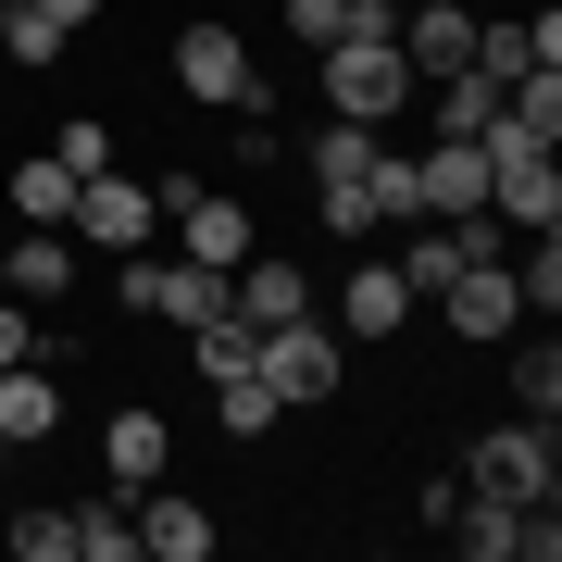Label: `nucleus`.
Segmentation results:
<instances>
[{
  "mask_svg": "<svg viewBox=\"0 0 562 562\" xmlns=\"http://www.w3.org/2000/svg\"><path fill=\"white\" fill-rule=\"evenodd\" d=\"M250 375L276 387L288 413H325V401H338V325H313V313L250 325Z\"/></svg>",
  "mask_w": 562,
  "mask_h": 562,
  "instance_id": "nucleus-1",
  "label": "nucleus"
},
{
  "mask_svg": "<svg viewBox=\"0 0 562 562\" xmlns=\"http://www.w3.org/2000/svg\"><path fill=\"white\" fill-rule=\"evenodd\" d=\"M313 63H325V113H350V125H387V113L425 101L413 63H401V38H338V50H313Z\"/></svg>",
  "mask_w": 562,
  "mask_h": 562,
  "instance_id": "nucleus-2",
  "label": "nucleus"
},
{
  "mask_svg": "<svg viewBox=\"0 0 562 562\" xmlns=\"http://www.w3.org/2000/svg\"><path fill=\"white\" fill-rule=\"evenodd\" d=\"M176 88L201 113H262V63L238 25H176Z\"/></svg>",
  "mask_w": 562,
  "mask_h": 562,
  "instance_id": "nucleus-3",
  "label": "nucleus"
},
{
  "mask_svg": "<svg viewBox=\"0 0 562 562\" xmlns=\"http://www.w3.org/2000/svg\"><path fill=\"white\" fill-rule=\"evenodd\" d=\"M425 313H438L450 338L501 350L513 325H525V288H513V250H501V262H462V276H450V288H438V301H425Z\"/></svg>",
  "mask_w": 562,
  "mask_h": 562,
  "instance_id": "nucleus-4",
  "label": "nucleus"
},
{
  "mask_svg": "<svg viewBox=\"0 0 562 562\" xmlns=\"http://www.w3.org/2000/svg\"><path fill=\"white\" fill-rule=\"evenodd\" d=\"M63 238H88V250H150V238H162V201H150L138 176L101 162V176L76 188V213H63Z\"/></svg>",
  "mask_w": 562,
  "mask_h": 562,
  "instance_id": "nucleus-5",
  "label": "nucleus"
},
{
  "mask_svg": "<svg viewBox=\"0 0 562 562\" xmlns=\"http://www.w3.org/2000/svg\"><path fill=\"white\" fill-rule=\"evenodd\" d=\"M462 487H501V501H550V487H562L550 413H525V425H487V438H475V475H462Z\"/></svg>",
  "mask_w": 562,
  "mask_h": 562,
  "instance_id": "nucleus-6",
  "label": "nucleus"
},
{
  "mask_svg": "<svg viewBox=\"0 0 562 562\" xmlns=\"http://www.w3.org/2000/svg\"><path fill=\"white\" fill-rule=\"evenodd\" d=\"M162 213H176V250L213 262V276H238V262L262 250V238H250V201H238V188H213V176L188 188V201H162Z\"/></svg>",
  "mask_w": 562,
  "mask_h": 562,
  "instance_id": "nucleus-7",
  "label": "nucleus"
},
{
  "mask_svg": "<svg viewBox=\"0 0 562 562\" xmlns=\"http://www.w3.org/2000/svg\"><path fill=\"white\" fill-rule=\"evenodd\" d=\"M213 538H225L213 501H188V487H162V475L138 487V550L150 562H213Z\"/></svg>",
  "mask_w": 562,
  "mask_h": 562,
  "instance_id": "nucleus-8",
  "label": "nucleus"
},
{
  "mask_svg": "<svg viewBox=\"0 0 562 562\" xmlns=\"http://www.w3.org/2000/svg\"><path fill=\"white\" fill-rule=\"evenodd\" d=\"M475 76H487V88H513V76H562V13H513V25L475 13Z\"/></svg>",
  "mask_w": 562,
  "mask_h": 562,
  "instance_id": "nucleus-9",
  "label": "nucleus"
},
{
  "mask_svg": "<svg viewBox=\"0 0 562 562\" xmlns=\"http://www.w3.org/2000/svg\"><path fill=\"white\" fill-rule=\"evenodd\" d=\"M401 63H413V88L462 76V63H475V13H462V0H413L401 13Z\"/></svg>",
  "mask_w": 562,
  "mask_h": 562,
  "instance_id": "nucleus-10",
  "label": "nucleus"
},
{
  "mask_svg": "<svg viewBox=\"0 0 562 562\" xmlns=\"http://www.w3.org/2000/svg\"><path fill=\"white\" fill-rule=\"evenodd\" d=\"M425 301H413V276L401 262H350V288H338V338H401Z\"/></svg>",
  "mask_w": 562,
  "mask_h": 562,
  "instance_id": "nucleus-11",
  "label": "nucleus"
},
{
  "mask_svg": "<svg viewBox=\"0 0 562 562\" xmlns=\"http://www.w3.org/2000/svg\"><path fill=\"white\" fill-rule=\"evenodd\" d=\"M0 288H13V301H38V313H63V301H76V238H63V225L13 238V250H0Z\"/></svg>",
  "mask_w": 562,
  "mask_h": 562,
  "instance_id": "nucleus-12",
  "label": "nucleus"
},
{
  "mask_svg": "<svg viewBox=\"0 0 562 562\" xmlns=\"http://www.w3.org/2000/svg\"><path fill=\"white\" fill-rule=\"evenodd\" d=\"M225 301H238V325H288V313H313V276L288 250H250L238 276H225Z\"/></svg>",
  "mask_w": 562,
  "mask_h": 562,
  "instance_id": "nucleus-13",
  "label": "nucleus"
},
{
  "mask_svg": "<svg viewBox=\"0 0 562 562\" xmlns=\"http://www.w3.org/2000/svg\"><path fill=\"white\" fill-rule=\"evenodd\" d=\"M162 462H176V438H162V413H150V401H125V413L101 425V475L125 487V501H138V487L162 475Z\"/></svg>",
  "mask_w": 562,
  "mask_h": 562,
  "instance_id": "nucleus-14",
  "label": "nucleus"
},
{
  "mask_svg": "<svg viewBox=\"0 0 562 562\" xmlns=\"http://www.w3.org/2000/svg\"><path fill=\"white\" fill-rule=\"evenodd\" d=\"M413 176H425V213H487V150H475V138L413 150Z\"/></svg>",
  "mask_w": 562,
  "mask_h": 562,
  "instance_id": "nucleus-15",
  "label": "nucleus"
},
{
  "mask_svg": "<svg viewBox=\"0 0 562 562\" xmlns=\"http://www.w3.org/2000/svg\"><path fill=\"white\" fill-rule=\"evenodd\" d=\"M362 225H425V176H413V150H387V125L362 150Z\"/></svg>",
  "mask_w": 562,
  "mask_h": 562,
  "instance_id": "nucleus-16",
  "label": "nucleus"
},
{
  "mask_svg": "<svg viewBox=\"0 0 562 562\" xmlns=\"http://www.w3.org/2000/svg\"><path fill=\"white\" fill-rule=\"evenodd\" d=\"M50 425H63V387L38 375V362H0V438H13V450H50Z\"/></svg>",
  "mask_w": 562,
  "mask_h": 562,
  "instance_id": "nucleus-17",
  "label": "nucleus"
},
{
  "mask_svg": "<svg viewBox=\"0 0 562 562\" xmlns=\"http://www.w3.org/2000/svg\"><path fill=\"white\" fill-rule=\"evenodd\" d=\"M76 188H88V176H76L63 150H25V162H13V213H25V225H63V213H76Z\"/></svg>",
  "mask_w": 562,
  "mask_h": 562,
  "instance_id": "nucleus-18",
  "label": "nucleus"
},
{
  "mask_svg": "<svg viewBox=\"0 0 562 562\" xmlns=\"http://www.w3.org/2000/svg\"><path fill=\"white\" fill-rule=\"evenodd\" d=\"M487 125H501V88H487L475 63H462V76H438V138H487Z\"/></svg>",
  "mask_w": 562,
  "mask_h": 562,
  "instance_id": "nucleus-19",
  "label": "nucleus"
},
{
  "mask_svg": "<svg viewBox=\"0 0 562 562\" xmlns=\"http://www.w3.org/2000/svg\"><path fill=\"white\" fill-rule=\"evenodd\" d=\"M213 401H225V438H276V425H288V401L250 375V362H238V375H213Z\"/></svg>",
  "mask_w": 562,
  "mask_h": 562,
  "instance_id": "nucleus-20",
  "label": "nucleus"
},
{
  "mask_svg": "<svg viewBox=\"0 0 562 562\" xmlns=\"http://www.w3.org/2000/svg\"><path fill=\"white\" fill-rule=\"evenodd\" d=\"M0 50H13L25 76H38V63H63V50H76V25H50L38 0H13V13H0Z\"/></svg>",
  "mask_w": 562,
  "mask_h": 562,
  "instance_id": "nucleus-21",
  "label": "nucleus"
},
{
  "mask_svg": "<svg viewBox=\"0 0 562 562\" xmlns=\"http://www.w3.org/2000/svg\"><path fill=\"white\" fill-rule=\"evenodd\" d=\"M513 413H562V350L550 338H513Z\"/></svg>",
  "mask_w": 562,
  "mask_h": 562,
  "instance_id": "nucleus-22",
  "label": "nucleus"
},
{
  "mask_svg": "<svg viewBox=\"0 0 562 562\" xmlns=\"http://www.w3.org/2000/svg\"><path fill=\"white\" fill-rule=\"evenodd\" d=\"M76 562H138V513H113V501H76Z\"/></svg>",
  "mask_w": 562,
  "mask_h": 562,
  "instance_id": "nucleus-23",
  "label": "nucleus"
},
{
  "mask_svg": "<svg viewBox=\"0 0 562 562\" xmlns=\"http://www.w3.org/2000/svg\"><path fill=\"white\" fill-rule=\"evenodd\" d=\"M0 550H13V562H76V513H13Z\"/></svg>",
  "mask_w": 562,
  "mask_h": 562,
  "instance_id": "nucleus-24",
  "label": "nucleus"
},
{
  "mask_svg": "<svg viewBox=\"0 0 562 562\" xmlns=\"http://www.w3.org/2000/svg\"><path fill=\"white\" fill-rule=\"evenodd\" d=\"M362 150H375V125H325V138H313V188H362Z\"/></svg>",
  "mask_w": 562,
  "mask_h": 562,
  "instance_id": "nucleus-25",
  "label": "nucleus"
},
{
  "mask_svg": "<svg viewBox=\"0 0 562 562\" xmlns=\"http://www.w3.org/2000/svg\"><path fill=\"white\" fill-rule=\"evenodd\" d=\"M513 288H525V313H562V238H550V225H538V238H525V262H513Z\"/></svg>",
  "mask_w": 562,
  "mask_h": 562,
  "instance_id": "nucleus-26",
  "label": "nucleus"
},
{
  "mask_svg": "<svg viewBox=\"0 0 562 562\" xmlns=\"http://www.w3.org/2000/svg\"><path fill=\"white\" fill-rule=\"evenodd\" d=\"M50 150L76 162V176H101V162H113V125H101V113H76V125H50Z\"/></svg>",
  "mask_w": 562,
  "mask_h": 562,
  "instance_id": "nucleus-27",
  "label": "nucleus"
},
{
  "mask_svg": "<svg viewBox=\"0 0 562 562\" xmlns=\"http://www.w3.org/2000/svg\"><path fill=\"white\" fill-rule=\"evenodd\" d=\"M38 350H50V325H38V313H25V301H13V288H0V362H38Z\"/></svg>",
  "mask_w": 562,
  "mask_h": 562,
  "instance_id": "nucleus-28",
  "label": "nucleus"
},
{
  "mask_svg": "<svg viewBox=\"0 0 562 562\" xmlns=\"http://www.w3.org/2000/svg\"><path fill=\"white\" fill-rule=\"evenodd\" d=\"M38 13H50V25H88V13H101V0H38Z\"/></svg>",
  "mask_w": 562,
  "mask_h": 562,
  "instance_id": "nucleus-29",
  "label": "nucleus"
}]
</instances>
